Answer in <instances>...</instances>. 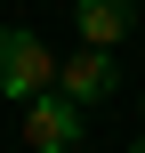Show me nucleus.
Masks as SVG:
<instances>
[{"label": "nucleus", "mask_w": 145, "mask_h": 153, "mask_svg": "<svg viewBox=\"0 0 145 153\" xmlns=\"http://www.w3.org/2000/svg\"><path fill=\"white\" fill-rule=\"evenodd\" d=\"M40 89H57V48L40 32H24V24H0V97L24 105Z\"/></svg>", "instance_id": "obj_1"}, {"label": "nucleus", "mask_w": 145, "mask_h": 153, "mask_svg": "<svg viewBox=\"0 0 145 153\" xmlns=\"http://www.w3.org/2000/svg\"><path fill=\"white\" fill-rule=\"evenodd\" d=\"M129 24H137V0H73V32L97 48H121Z\"/></svg>", "instance_id": "obj_4"}, {"label": "nucleus", "mask_w": 145, "mask_h": 153, "mask_svg": "<svg viewBox=\"0 0 145 153\" xmlns=\"http://www.w3.org/2000/svg\"><path fill=\"white\" fill-rule=\"evenodd\" d=\"M137 8H145V0H137Z\"/></svg>", "instance_id": "obj_5"}, {"label": "nucleus", "mask_w": 145, "mask_h": 153, "mask_svg": "<svg viewBox=\"0 0 145 153\" xmlns=\"http://www.w3.org/2000/svg\"><path fill=\"white\" fill-rule=\"evenodd\" d=\"M57 89H65L73 105H105V97L121 89V56H113V48H97V40H81V48L57 65Z\"/></svg>", "instance_id": "obj_3"}, {"label": "nucleus", "mask_w": 145, "mask_h": 153, "mask_svg": "<svg viewBox=\"0 0 145 153\" xmlns=\"http://www.w3.org/2000/svg\"><path fill=\"white\" fill-rule=\"evenodd\" d=\"M81 113H89V105H73L65 89L24 97V145H32V153H73V145H81Z\"/></svg>", "instance_id": "obj_2"}, {"label": "nucleus", "mask_w": 145, "mask_h": 153, "mask_svg": "<svg viewBox=\"0 0 145 153\" xmlns=\"http://www.w3.org/2000/svg\"><path fill=\"white\" fill-rule=\"evenodd\" d=\"M137 105H145V97H137Z\"/></svg>", "instance_id": "obj_6"}]
</instances>
